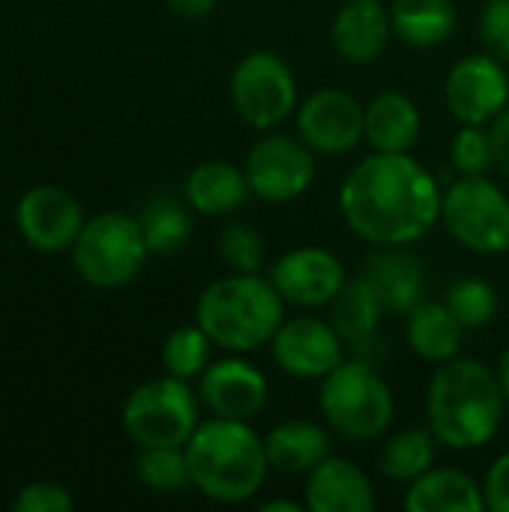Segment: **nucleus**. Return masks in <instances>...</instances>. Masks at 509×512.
Masks as SVG:
<instances>
[{
    "instance_id": "obj_33",
    "label": "nucleus",
    "mask_w": 509,
    "mask_h": 512,
    "mask_svg": "<svg viewBox=\"0 0 509 512\" xmlns=\"http://www.w3.org/2000/svg\"><path fill=\"white\" fill-rule=\"evenodd\" d=\"M450 168L459 177H489L495 165V147L489 126H462L450 141Z\"/></svg>"
},
{
    "instance_id": "obj_9",
    "label": "nucleus",
    "mask_w": 509,
    "mask_h": 512,
    "mask_svg": "<svg viewBox=\"0 0 509 512\" xmlns=\"http://www.w3.org/2000/svg\"><path fill=\"white\" fill-rule=\"evenodd\" d=\"M441 222L468 252H509V198L489 177H459L450 183L441 201Z\"/></svg>"
},
{
    "instance_id": "obj_35",
    "label": "nucleus",
    "mask_w": 509,
    "mask_h": 512,
    "mask_svg": "<svg viewBox=\"0 0 509 512\" xmlns=\"http://www.w3.org/2000/svg\"><path fill=\"white\" fill-rule=\"evenodd\" d=\"M480 39L489 54L509 63V0H486L480 12Z\"/></svg>"
},
{
    "instance_id": "obj_16",
    "label": "nucleus",
    "mask_w": 509,
    "mask_h": 512,
    "mask_svg": "<svg viewBox=\"0 0 509 512\" xmlns=\"http://www.w3.org/2000/svg\"><path fill=\"white\" fill-rule=\"evenodd\" d=\"M198 399L213 417L252 420L270 399V381L255 363L243 360V354H228L222 360H210L201 372Z\"/></svg>"
},
{
    "instance_id": "obj_36",
    "label": "nucleus",
    "mask_w": 509,
    "mask_h": 512,
    "mask_svg": "<svg viewBox=\"0 0 509 512\" xmlns=\"http://www.w3.org/2000/svg\"><path fill=\"white\" fill-rule=\"evenodd\" d=\"M483 498L486 510L509 512V450L489 465L483 480Z\"/></svg>"
},
{
    "instance_id": "obj_24",
    "label": "nucleus",
    "mask_w": 509,
    "mask_h": 512,
    "mask_svg": "<svg viewBox=\"0 0 509 512\" xmlns=\"http://www.w3.org/2000/svg\"><path fill=\"white\" fill-rule=\"evenodd\" d=\"M405 339H408L411 351L420 360L438 366V363H447V360L459 357L465 327L459 324V318L450 312L447 303L423 300L408 312Z\"/></svg>"
},
{
    "instance_id": "obj_11",
    "label": "nucleus",
    "mask_w": 509,
    "mask_h": 512,
    "mask_svg": "<svg viewBox=\"0 0 509 512\" xmlns=\"http://www.w3.org/2000/svg\"><path fill=\"white\" fill-rule=\"evenodd\" d=\"M450 114L462 126H489L509 105V75L495 54H465L444 81Z\"/></svg>"
},
{
    "instance_id": "obj_40",
    "label": "nucleus",
    "mask_w": 509,
    "mask_h": 512,
    "mask_svg": "<svg viewBox=\"0 0 509 512\" xmlns=\"http://www.w3.org/2000/svg\"><path fill=\"white\" fill-rule=\"evenodd\" d=\"M495 375H498V384H501V390H504V399H507V405H509V345L504 348V351H501V357H498Z\"/></svg>"
},
{
    "instance_id": "obj_32",
    "label": "nucleus",
    "mask_w": 509,
    "mask_h": 512,
    "mask_svg": "<svg viewBox=\"0 0 509 512\" xmlns=\"http://www.w3.org/2000/svg\"><path fill=\"white\" fill-rule=\"evenodd\" d=\"M219 258L231 273H261L267 264V240L249 222H231L216 240Z\"/></svg>"
},
{
    "instance_id": "obj_3",
    "label": "nucleus",
    "mask_w": 509,
    "mask_h": 512,
    "mask_svg": "<svg viewBox=\"0 0 509 512\" xmlns=\"http://www.w3.org/2000/svg\"><path fill=\"white\" fill-rule=\"evenodd\" d=\"M192 486L216 504L252 501L270 474L264 438L249 420H201L186 441Z\"/></svg>"
},
{
    "instance_id": "obj_29",
    "label": "nucleus",
    "mask_w": 509,
    "mask_h": 512,
    "mask_svg": "<svg viewBox=\"0 0 509 512\" xmlns=\"http://www.w3.org/2000/svg\"><path fill=\"white\" fill-rule=\"evenodd\" d=\"M135 477L156 495H177L192 486L186 447H141L135 459Z\"/></svg>"
},
{
    "instance_id": "obj_22",
    "label": "nucleus",
    "mask_w": 509,
    "mask_h": 512,
    "mask_svg": "<svg viewBox=\"0 0 509 512\" xmlns=\"http://www.w3.org/2000/svg\"><path fill=\"white\" fill-rule=\"evenodd\" d=\"M270 471L285 477H306L330 456V435L312 420H285L264 438Z\"/></svg>"
},
{
    "instance_id": "obj_8",
    "label": "nucleus",
    "mask_w": 509,
    "mask_h": 512,
    "mask_svg": "<svg viewBox=\"0 0 509 512\" xmlns=\"http://www.w3.org/2000/svg\"><path fill=\"white\" fill-rule=\"evenodd\" d=\"M228 96L234 114L258 132L282 126L300 105L294 69L285 57L267 48L249 51L237 60L231 69Z\"/></svg>"
},
{
    "instance_id": "obj_31",
    "label": "nucleus",
    "mask_w": 509,
    "mask_h": 512,
    "mask_svg": "<svg viewBox=\"0 0 509 512\" xmlns=\"http://www.w3.org/2000/svg\"><path fill=\"white\" fill-rule=\"evenodd\" d=\"M444 303L450 306V312L459 318V324L465 330H480L489 327L498 315V294L486 279L468 276V279H456L447 288Z\"/></svg>"
},
{
    "instance_id": "obj_14",
    "label": "nucleus",
    "mask_w": 509,
    "mask_h": 512,
    "mask_svg": "<svg viewBox=\"0 0 509 512\" xmlns=\"http://www.w3.org/2000/svg\"><path fill=\"white\" fill-rule=\"evenodd\" d=\"M270 354L285 375L297 381H321L348 357V345L330 321L297 315L279 324L270 339Z\"/></svg>"
},
{
    "instance_id": "obj_30",
    "label": "nucleus",
    "mask_w": 509,
    "mask_h": 512,
    "mask_svg": "<svg viewBox=\"0 0 509 512\" xmlns=\"http://www.w3.org/2000/svg\"><path fill=\"white\" fill-rule=\"evenodd\" d=\"M210 336L198 324H183L171 330L162 342V369L183 381H198L210 366Z\"/></svg>"
},
{
    "instance_id": "obj_23",
    "label": "nucleus",
    "mask_w": 509,
    "mask_h": 512,
    "mask_svg": "<svg viewBox=\"0 0 509 512\" xmlns=\"http://www.w3.org/2000/svg\"><path fill=\"white\" fill-rule=\"evenodd\" d=\"M402 507L408 512H480L486 507L483 486L459 468H429L408 483Z\"/></svg>"
},
{
    "instance_id": "obj_2",
    "label": "nucleus",
    "mask_w": 509,
    "mask_h": 512,
    "mask_svg": "<svg viewBox=\"0 0 509 512\" xmlns=\"http://www.w3.org/2000/svg\"><path fill=\"white\" fill-rule=\"evenodd\" d=\"M507 411L495 369L474 357L438 363L426 387V426L450 450H480L495 441Z\"/></svg>"
},
{
    "instance_id": "obj_21",
    "label": "nucleus",
    "mask_w": 509,
    "mask_h": 512,
    "mask_svg": "<svg viewBox=\"0 0 509 512\" xmlns=\"http://www.w3.org/2000/svg\"><path fill=\"white\" fill-rule=\"evenodd\" d=\"M423 117L402 90H384L366 102V141L378 153H411L420 141Z\"/></svg>"
},
{
    "instance_id": "obj_1",
    "label": "nucleus",
    "mask_w": 509,
    "mask_h": 512,
    "mask_svg": "<svg viewBox=\"0 0 509 512\" xmlns=\"http://www.w3.org/2000/svg\"><path fill=\"white\" fill-rule=\"evenodd\" d=\"M444 189L411 153H369L339 186V213L372 246H411L441 222Z\"/></svg>"
},
{
    "instance_id": "obj_4",
    "label": "nucleus",
    "mask_w": 509,
    "mask_h": 512,
    "mask_svg": "<svg viewBox=\"0 0 509 512\" xmlns=\"http://www.w3.org/2000/svg\"><path fill=\"white\" fill-rule=\"evenodd\" d=\"M285 300L261 273H228L213 279L195 300V324L228 354H252L270 345L285 321Z\"/></svg>"
},
{
    "instance_id": "obj_25",
    "label": "nucleus",
    "mask_w": 509,
    "mask_h": 512,
    "mask_svg": "<svg viewBox=\"0 0 509 512\" xmlns=\"http://www.w3.org/2000/svg\"><path fill=\"white\" fill-rule=\"evenodd\" d=\"M393 36L411 48H438L453 39L459 27V9L453 0H393L390 3Z\"/></svg>"
},
{
    "instance_id": "obj_13",
    "label": "nucleus",
    "mask_w": 509,
    "mask_h": 512,
    "mask_svg": "<svg viewBox=\"0 0 509 512\" xmlns=\"http://www.w3.org/2000/svg\"><path fill=\"white\" fill-rule=\"evenodd\" d=\"M84 222L87 219L81 201L69 189L54 183L27 189L15 204V228L21 240L42 255L72 249Z\"/></svg>"
},
{
    "instance_id": "obj_38",
    "label": "nucleus",
    "mask_w": 509,
    "mask_h": 512,
    "mask_svg": "<svg viewBox=\"0 0 509 512\" xmlns=\"http://www.w3.org/2000/svg\"><path fill=\"white\" fill-rule=\"evenodd\" d=\"M219 0H165V6L180 18H204L216 9Z\"/></svg>"
},
{
    "instance_id": "obj_28",
    "label": "nucleus",
    "mask_w": 509,
    "mask_h": 512,
    "mask_svg": "<svg viewBox=\"0 0 509 512\" xmlns=\"http://www.w3.org/2000/svg\"><path fill=\"white\" fill-rule=\"evenodd\" d=\"M438 456V438L432 435V429H405L396 432L393 438H387L384 450H381V474L393 483H414L417 477H423Z\"/></svg>"
},
{
    "instance_id": "obj_18",
    "label": "nucleus",
    "mask_w": 509,
    "mask_h": 512,
    "mask_svg": "<svg viewBox=\"0 0 509 512\" xmlns=\"http://www.w3.org/2000/svg\"><path fill=\"white\" fill-rule=\"evenodd\" d=\"M303 501L312 512H375L378 507L366 471L357 462L333 453L306 474Z\"/></svg>"
},
{
    "instance_id": "obj_7",
    "label": "nucleus",
    "mask_w": 509,
    "mask_h": 512,
    "mask_svg": "<svg viewBox=\"0 0 509 512\" xmlns=\"http://www.w3.org/2000/svg\"><path fill=\"white\" fill-rule=\"evenodd\" d=\"M201 423V399L189 381L162 375L138 384L123 402V432L138 447H186Z\"/></svg>"
},
{
    "instance_id": "obj_15",
    "label": "nucleus",
    "mask_w": 509,
    "mask_h": 512,
    "mask_svg": "<svg viewBox=\"0 0 509 512\" xmlns=\"http://www.w3.org/2000/svg\"><path fill=\"white\" fill-rule=\"evenodd\" d=\"M267 279L273 282V288L282 294L285 303L300 309L330 306L348 282L342 261L321 246H297L282 252L270 264Z\"/></svg>"
},
{
    "instance_id": "obj_10",
    "label": "nucleus",
    "mask_w": 509,
    "mask_h": 512,
    "mask_svg": "<svg viewBox=\"0 0 509 512\" xmlns=\"http://www.w3.org/2000/svg\"><path fill=\"white\" fill-rule=\"evenodd\" d=\"M315 150L300 135L264 132L246 153L243 171L255 198L267 204H288L309 192L318 165Z\"/></svg>"
},
{
    "instance_id": "obj_34",
    "label": "nucleus",
    "mask_w": 509,
    "mask_h": 512,
    "mask_svg": "<svg viewBox=\"0 0 509 512\" xmlns=\"http://www.w3.org/2000/svg\"><path fill=\"white\" fill-rule=\"evenodd\" d=\"M15 512H72L75 510V498L69 495L66 486L54 483V480H36L27 483L9 504Z\"/></svg>"
},
{
    "instance_id": "obj_20",
    "label": "nucleus",
    "mask_w": 509,
    "mask_h": 512,
    "mask_svg": "<svg viewBox=\"0 0 509 512\" xmlns=\"http://www.w3.org/2000/svg\"><path fill=\"white\" fill-rule=\"evenodd\" d=\"M183 198L201 216H228L237 213L252 198V189L240 165L225 159H210L186 174Z\"/></svg>"
},
{
    "instance_id": "obj_17",
    "label": "nucleus",
    "mask_w": 509,
    "mask_h": 512,
    "mask_svg": "<svg viewBox=\"0 0 509 512\" xmlns=\"http://www.w3.org/2000/svg\"><path fill=\"white\" fill-rule=\"evenodd\" d=\"M393 36L390 9L381 0H345L330 24V42L345 63H375Z\"/></svg>"
},
{
    "instance_id": "obj_27",
    "label": "nucleus",
    "mask_w": 509,
    "mask_h": 512,
    "mask_svg": "<svg viewBox=\"0 0 509 512\" xmlns=\"http://www.w3.org/2000/svg\"><path fill=\"white\" fill-rule=\"evenodd\" d=\"M384 312H387V306L381 303L378 291L360 273L357 279H348L345 288L330 303V324L336 327L342 342L351 348V345L378 333Z\"/></svg>"
},
{
    "instance_id": "obj_5",
    "label": "nucleus",
    "mask_w": 509,
    "mask_h": 512,
    "mask_svg": "<svg viewBox=\"0 0 509 512\" xmlns=\"http://www.w3.org/2000/svg\"><path fill=\"white\" fill-rule=\"evenodd\" d=\"M318 408L327 426L345 441H378L387 435L396 402L378 366L345 357L321 378Z\"/></svg>"
},
{
    "instance_id": "obj_37",
    "label": "nucleus",
    "mask_w": 509,
    "mask_h": 512,
    "mask_svg": "<svg viewBox=\"0 0 509 512\" xmlns=\"http://www.w3.org/2000/svg\"><path fill=\"white\" fill-rule=\"evenodd\" d=\"M492 147H495V165L509 177V105L489 123Z\"/></svg>"
},
{
    "instance_id": "obj_39",
    "label": "nucleus",
    "mask_w": 509,
    "mask_h": 512,
    "mask_svg": "<svg viewBox=\"0 0 509 512\" xmlns=\"http://www.w3.org/2000/svg\"><path fill=\"white\" fill-rule=\"evenodd\" d=\"M261 512H303L306 510V501H291V498H276V501H264Z\"/></svg>"
},
{
    "instance_id": "obj_12",
    "label": "nucleus",
    "mask_w": 509,
    "mask_h": 512,
    "mask_svg": "<svg viewBox=\"0 0 509 512\" xmlns=\"http://www.w3.org/2000/svg\"><path fill=\"white\" fill-rule=\"evenodd\" d=\"M297 135L321 156H342L366 138V105L339 87H321L297 105Z\"/></svg>"
},
{
    "instance_id": "obj_26",
    "label": "nucleus",
    "mask_w": 509,
    "mask_h": 512,
    "mask_svg": "<svg viewBox=\"0 0 509 512\" xmlns=\"http://www.w3.org/2000/svg\"><path fill=\"white\" fill-rule=\"evenodd\" d=\"M138 222L150 255H177L189 246L195 234L192 207L186 204V198L180 201L177 195H153L141 207Z\"/></svg>"
},
{
    "instance_id": "obj_6",
    "label": "nucleus",
    "mask_w": 509,
    "mask_h": 512,
    "mask_svg": "<svg viewBox=\"0 0 509 512\" xmlns=\"http://www.w3.org/2000/svg\"><path fill=\"white\" fill-rule=\"evenodd\" d=\"M147 255L150 249L144 243L138 216L120 210L90 216L72 243L75 273L93 288H120L132 282Z\"/></svg>"
},
{
    "instance_id": "obj_19",
    "label": "nucleus",
    "mask_w": 509,
    "mask_h": 512,
    "mask_svg": "<svg viewBox=\"0 0 509 512\" xmlns=\"http://www.w3.org/2000/svg\"><path fill=\"white\" fill-rule=\"evenodd\" d=\"M387 312L408 315L426 300V267L408 246H378L363 267Z\"/></svg>"
}]
</instances>
